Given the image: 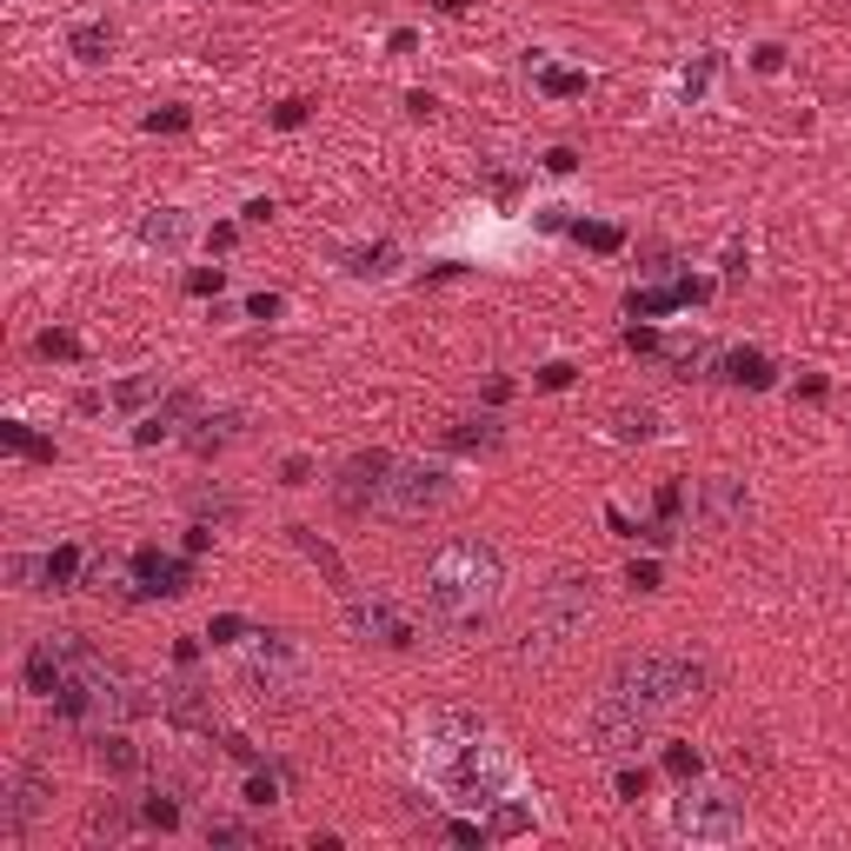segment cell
Wrapping results in <instances>:
<instances>
[{
  "label": "cell",
  "instance_id": "cell-49",
  "mask_svg": "<svg viewBox=\"0 0 851 851\" xmlns=\"http://www.w3.org/2000/svg\"><path fill=\"white\" fill-rule=\"evenodd\" d=\"M626 347H632V353H658V347H665V339H658L652 326H626Z\"/></svg>",
  "mask_w": 851,
  "mask_h": 851
},
{
  "label": "cell",
  "instance_id": "cell-41",
  "mask_svg": "<svg viewBox=\"0 0 851 851\" xmlns=\"http://www.w3.org/2000/svg\"><path fill=\"white\" fill-rule=\"evenodd\" d=\"M187 127H194L187 107H153V114H147V133H187Z\"/></svg>",
  "mask_w": 851,
  "mask_h": 851
},
{
  "label": "cell",
  "instance_id": "cell-59",
  "mask_svg": "<svg viewBox=\"0 0 851 851\" xmlns=\"http://www.w3.org/2000/svg\"><path fill=\"white\" fill-rule=\"evenodd\" d=\"M473 8V0H440V14H466Z\"/></svg>",
  "mask_w": 851,
  "mask_h": 851
},
{
  "label": "cell",
  "instance_id": "cell-40",
  "mask_svg": "<svg viewBox=\"0 0 851 851\" xmlns=\"http://www.w3.org/2000/svg\"><path fill=\"white\" fill-rule=\"evenodd\" d=\"M665 772H672L678 785H686V779H699V772H706V758H699L692 745H665Z\"/></svg>",
  "mask_w": 851,
  "mask_h": 851
},
{
  "label": "cell",
  "instance_id": "cell-5",
  "mask_svg": "<svg viewBox=\"0 0 851 851\" xmlns=\"http://www.w3.org/2000/svg\"><path fill=\"white\" fill-rule=\"evenodd\" d=\"M613 686H619L632 706H645L652 719H665V712H678V706L706 699V665L686 658V652H632V658H619Z\"/></svg>",
  "mask_w": 851,
  "mask_h": 851
},
{
  "label": "cell",
  "instance_id": "cell-19",
  "mask_svg": "<svg viewBox=\"0 0 851 851\" xmlns=\"http://www.w3.org/2000/svg\"><path fill=\"white\" fill-rule=\"evenodd\" d=\"M446 446H453V453H499V446H505V426H499V412L453 419V426H446Z\"/></svg>",
  "mask_w": 851,
  "mask_h": 851
},
{
  "label": "cell",
  "instance_id": "cell-37",
  "mask_svg": "<svg viewBox=\"0 0 851 851\" xmlns=\"http://www.w3.org/2000/svg\"><path fill=\"white\" fill-rule=\"evenodd\" d=\"M572 240H579V246H592V253H619V246H626V233H619V226H606V220H572Z\"/></svg>",
  "mask_w": 851,
  "mask_h": 851
},
{
  "label": "cell",
  "instance_id": "cell-30",
  "mask_svg": "<svg viewBox=\"0 0 851 851\" xmlns=\"http://www.w3.org/2000/svg\"><path fill=\"white\" fill-rule=\"evenodd\" d=\"M393 260H399V246H393V240H373V246L347 253V273H360V280H380V273H393Z\"/></svg>",
  "mask_w": 851,
  "mask_h": 851
},
{
  "label": "cell",
  "instance_id": "cell-32",
  "mask_svg": "<svg viewBox=\"0 0 851 851\" xmlns=\"http://www.w3.org/2000/svg\"><path fill=\"white\" fill-rule=\"evenodd\" d=\"M207 844H240V851H253V844H267V831L246 825V818H207Z\"/></svg>",
  "mask_w": 851,
  "mask_h": 851
},
{
  "label": "cell",
  "instance_id": "cell-46",
  "mask_svg": "<svg viewBox=\"0 0 851 851\" xmlns=\"http://www.w3.org/2000/svg\"><path fill=\"white\" fill-rule=\"evenodd\" d=\"M306 114H313V101H280V107H273V127L293 133V127H306Z\"/></svg>",
  "mask_w": 851,
  "mask_h": 851
},
{
  "label": "cell",
  "instance_id": "cell-12",
  "mask_svg": "<svg viewBox=\"0 0 851 851\" xmlns=\"http://www.w3.org/2000/svg\"><path fill=\"white\" fill-rule=\"evenodd\" d=\"M47 812V779H40V765H8L0 772V838L21 844L27 825Z\"/></svg>",
  "mask_w": 851,
  "mask_h": 851
},
{
  "label": "cell",
  "instance_id": "cell-44",
  "mask_svg": "<svg viewBox=\"0 0 851 851\" xmlns=\"http://www.w3.org/2000/svg\"><path fill=\"white\" fill-rule=\"evenodd\" d=\"M207 639H213V645H240V639H246V619H240V613H220V619L207 626Z\"/></svg>",
  "mask_w": 851,
  "mask_h": 851
},
{
  "label": "cell",
  "instance_id": "cell-31",
  "mask_svg": "<svg viewBox=\"0 0 851 851\" xmlns=\"http://www.w3.org/2000/svg\"><path fill=\"white\" fill-rule=\"evenodd\" d=\"M712 73H719V54L686 60V73H678V101H686V107H699V101H706V88H712Z\"/></svg>",
  "mask_w": 851,
  "mask_h": 851
},
{
  "label": "cell",
  "instance_id": "cell-13",
  "mask_svg": "<svg viewBox=\"0 0 851 851\" xmlns=\"http://www.w3.org/2000/svg\"><path fill=\"white\" fill-rule=\"evenodd\" d=\"M386 466H393V453H353L347 466L333 473V505L347 520H360V513H373L380 505V479H386Z\"/></svg>",
  "mask_w": 851,
  "mask_h": 851
},
{
  "label": "cell",
  "instance_id": "cell-35",
  "mask_svg": "<svg viewBox=\"0 0 851 851\" xmlns=\"http://www.w3.org/2000/svg\"><path fill=\"white\" fill-rule=\"evenodd\" d=\"M539 94H546V101H579V94H585V73H572V67H539Z\"/></svg>",
  "mask_w": 851,
  "mask_h": 851
},
{
  "label": "cell",
  "instance_id": "cell-8",
  "mask_svg": "<svg viewBox=\"0 0 851 851\" xmlns=\"http://www.w3.org/2000/svg\"><path fill=\"white\" fill-rule=\"evenodd\" d=\"M652 732H658V719L645 706H632L619 686H606L585 706V751H599V758H632L639 745H652Z\"/></svg>",
  "mask_w": 851,
  "mask_h": 851
},
{
  "label": "cell",
  "instance_id": "cell-26",
  "mask_svg": "<svg viewBox=\"0 0 851 851\" xmlns=\"http://www.w3.org/2000/svg\"><path fill=\"white\" fill-rule=\"evenodd\" d=\"M80 592H114V599H133V592H120V559L114 552H88V566H80Z\"/></svg>",
  "mask_w": 851,
  "mask_h": 851
},
{
  "label": "cell",
  "instance_id": "cell-10",
  "mask_svg": "<svg viewBox=\"0 0 851 851\" xmlns=\"http://www.w3.org/2000/svg\"><path fill=\"white\" fill-rule=\"evenodd\" d=\"M745 520H751V486H745V479H732V473L699 479V492H692V526H699V533L725 539V533H738Z\"/></svg>",
  "mask_w": 851,
  "mask_h": 851
},
{
  "label": "cell",
  "instance_id": "cell-43",
  "mask_svg": "<svg viewBox=\"0 0 851 851\" xmlns=\"http://www.w3.org/2000/svg\"><path fill=\"white\" fill-rule=\"evenodd\" d=\"M220 287H226V273H220V267H194V273H187V293H194V300H213Z\"/></svg>",
  "mask_w": 851,
  "mask_h": 851
},
{
  "label": "cell",
  "instance_id": "cell-1",
  "mask_svg": "<svg viewBox=\"0 0 851 851\" xmlns=\"http://www.w3.org/2000/svg\"><path fill=\"white\" fill-rule=\"evenodd\" d=\"M412 758H419L426 785H433L446 805H466L479 818L520 785V758L505 751V738L466 706H433L426 712L419 732H412Z\"/></svg>",
  "mask_w": 851,
  "mask_h": 851
},
{
  "label": "cell",
  "instance_id": "cell-53",
  "mask_svg": "<svg viewBox=\"0 0 851 851\" xmlns=\"http://www.w3.org/2000/svg\"><path fill=\"white\" fill-rule=\"evenodd\" d=\"M479 399H486V406H505V399H513V380H505V373H492V380H486V393H479Z\"/></svg>",
  "mask_w": 851,
  "mask_h": 851
},
{
  "label": "cell",
  "instance_id": "cell-36",
  "mask_svg": "<svg viewBox=\"0 0 851 851\" xmlns=\"http://www.w3.org/2000/svg\"><path fill=\"white\" fill-rule=\"evenodd\" d=\"M147 399H160V380H153V373H140V380H120V386L107 393V406H120V412H140Z\"/></svg>",
  "mask_w": 851,
  "mask_h": 851
},
{
  "label": "cell",
  "instance_id": "cell-3",
  "mask_svg": "<svg viewBox=\"0 0 851 851\" xmlns=\"http://www.w3.org/2000/svg\"><path fill=\"white\" fill-rule=\"evenodd\" d=\"M592 613H599V585H592V572H559V579H546L539 599H533V613H526V626H520L513 658L526 665V658L566 652V645L592 626Z\"/></svg>",
  "mask_w": 851,
  "mask_h": 851
},
{
  "label": "cell",
  "instance_id": "cell-27",
  "mask_svg": "<svg viewBox=\"0 0 851 851\" xmlns=\"http://www.w3.org/2000/svg\"><path fill=\"white\" fill-rule=\"evenodd\" d=\"M140 818H147L153 831H180V785H174V779H160V785L147 792V805H140Z\"/></svg>",
  "mask_w": 851,
  "mask_h": 851
},
{
  "label": "cell",
  "instance_id": "cell-7",
  "mask_svg": "<svg viewBox=\"0 0 851 851\" xmlns=\"http://www.w3.org/2000/svg\"><path fill=\"white\" fill-rule=\"evenodd\" d=\"M446 499H453V473L440 459H393L386 479H380V505L373 513L399 520V526H419V520H433Z\"/></svg>",
  "mask_w": 851,
  "mask_h": 851
},
{
  "label": "cell",
  "instance_id": "cell-25",
  "mask_svg": "<svg viewBox=\"0 0 851 851\" xmlns=\"http://www.w3.org/2000/svg\"><path fill=\"white\" fill-rule=\"evenodd\" d=\"M67 47H73V60H88V67L114 60V21H88V27H73Z\"/></svg>",
  "mask_w": 851,
  "mask_h": 851
},
{
  "label": "cell",
  "instance_id": "cell-50",
  "mask_svg": "<svg viewBox=\"0 0 851 851\" xmlns=\"http://www.w3.org/2000/svg\"><path fill=\"white\" fill-rule=\"evenodd\" d=\"M539 386H546V393H566V386H572V366H566V360L539 366Z\"/></svg>",
  "mask_w": 851,
  "mask_h": 851
},
{
  "label": "cell",
  "instance_id": "cell-6",
  "mask_svg": "<svg viewBox=\"0 0 851 851\" xmlns=\"http://www.w3.org/2000/svg\"><path fill=\"white\" fill-rule=\"evenodd\" d=\"M672 831L692 838V844H732L745 838V792L725 785V779H686L672 798Z\"/></svg>",
  "mask_w": 851,
  "mask_h": 851
},
{
  "label": "cell",
  "instance_id": "cell-9",
  "mask_svg": "<svg viewBox=\"0 0 851 851\" xmlns=\"http://www.w3.org/2000/svg\"><path fill=\"white\" fill-rule=\"evenodd\" d=\"M153 712H160L166 725H174V732H200V738H213V732H220L213 686L187 678V665H180V678H160V686H153Z\"/></svg>",
  "mask_w": 851,
  "mask_h": 851
},
{
  "label": "cell",
  "instance_id": "cell-16",
  "mask_svg": "<svg viewBox=\"0 0 851 851\" xmlns=\"http://www.w3.org/2000/svg\"><path fill=\"white\" fill-rule=\"evenodd\" d=\"M133 240L147 253H160V260H174V253H187V240H194V213L187 207H147L140 226H133Z\"/></svg>",
  "mask_w": 851,
  "mask_h": 851
},
{
  "label": "cell",
  "instance_id": "cell-47",
  "mask_svg": "<svg viewBox=\"0 0 851 851\" xmlns=\"http://www.w3.org/2000/svg\"><path fill=\"white\" fill-rule=\"evenodd\" d=\"M626 585H632V592H658V566H652V559H632V566H626Z\"/></svg>",
  "mask_w": 851,
  "mask_h": 851
},
{
  "label": "cell",
  "instance_id": "cell-2",
  "mask_svg": "<svg viewBox=\"0 0 851 851\" xmlns=\"http://www.w3.org/2000/svg\"><path fill=\"white\" fill-rule=\"evenodd\" d=\"M505 599V559L492 539H446L426 559V626L446 639H479Z\"/></svg>",
  "mask_w": 851,
  "mask_h": 851
},
{
  "label": "cell",
  "instance_id": "cell-21",
  "mask_svg": "<svg viewBox=\"0 0 851 851\" xmlns=\"http://www.w3.org/2000/svg\"><path fill=\"white\" fill-rule=\"evenodd\" d=\"M658 353H665V366H672L678 380H706V373L719 366V353L706 347V339H665Z\"/></svg>",
  "mask_w": 851,
  "mask_h": 851
},
{
  "label": "cell",
  "instance_id": "cell-52",
  "mask_svg": "<svg viewBox=\"0 0 851 851\" xmlns=\"http://www.w3.org/2000/svg\"><path fill=\"white\" fill-rule=\"evenodd\" d=\"M246 319H280V293H253V300H246Z\"/></svg>",
  "mask_w": 851,
  "mask_h": 851
},
{
  "label": "cell",
  "instance_id": "cell-23",
  "mask_svg": "<svg viewBox=\"0 0 851 851\" xmlns=\"http://www.w3.org/2000/svg\"><path fill=\"white\" fill-rule=\"evenodd\" d=\"M719 380L765 393V386H772V360H765V353H751V347H738V353H725V360H719Z\"/></svg>",
  "mask_w": 851,
  "mask_h": 851
},
{
  "label": "cell",
  "instance_id": "cell-51",
  "mask_svg": "<svg viewBox=\"0 0 851 851\" xmlns=\"http://www.w3.org/2000/svg\"><path fill=\"white\" fill-rule=\"evenodd\" d=\"M751 67H758V73H779V67H785V47H779V40H765V47L751 54Z\"/></svg>",
  "mask_w": 851,
  "mask_h": 851
},
{
  "label": "cell",
  "instance_id": "cell-33",
  "mask_svg": "<svg viewBox=\"0 0 851 851\" xmlns=\"http://www.w3.org/2000/svg\"><path fill=\"white\" fill-rule=\"evenodd\" d=\"M613 433H619L626 446H632V440H652V433H658V412H652V406H619V412H613Z\"/></svg>",
  "mask_w": 851,
  "mask_h": 851
},
{
  "label": "cell",
  "instance_id": "cell-56",
  "mask_svg": "<svg viewBox=\"0 0 851 851\" xmlns=\"http://www.w3.org/2000/svg\"><path fill=\"white\" fill-rule=\"evenodd\" d=\"M606 526H613V533H619V539H639V526H632V520H626V513H619V505H606Z\"/></svg>",
  "mask_w": 851,
  "mask_h": 851
},
{
  "label": "cell",
  "instance_id": "cell-29",
  "mask_svg": "<svg viewBox=\"0 0 851 851\" xmlns=\"http://www.w3.org/2000/svg\"><path fill=\"white\" fill-rule=\"evenodd\" d=\"M0 440H8V446H14L21 459H40V466H54V453H60L54 440H40L34 426H21V419H0Z\"/></svg>",
  "mask_w": 851,
  "mask_h": 851
},
{
  "label": "cell",
  "instance_id": "cell-39",
  "mask_svg": "<svg viewBox=\"0 0 851 851\" xmlns=\"http://www.w3.org/2000/svg\"><path fill=\"white\" fill-rule=\"evenodd\" d=\"M187 505H194V520H233V513H240L233 492H194Z\"/></svg>",
  "mask_w": 851,
  "mask_h": 851
},
{
  "label": "cell",
  "instance_id": "cell-11",
  "mask_svg": "<svg viewBox=\"0 0 851 851\" xmlns=\"http://www.w3.org/2000/svg\"><path fill=\"white\" fill-rule=\"evenodd\" d=\"M347 632L360 645H386V652L412 645V619L386 599V592H347Z\"/></svg>",
  "mask_w": 851,
  "mask_h": 851
},
{
  "label": "cell",
  "instance_id": "cell-45",
  "mask_svg": "<svg viewBox=\"0 0 851 851\" xmlns=\"http://www.w3.org/2000/svg\"><path fill=\"white\" fill-rule=\"evenodd\" d=\"M678 513H686V486H678V479H665V486H658V520L672 526Z\"/></svg>",
  "mask_w": 851,
  "mask_h": 851
},
{
  "label": "cell",
  "instance_id": "cell-42",
  "mask_svg": "<svg viewBox=\"0 0 851 851\" xmlns=\"http://www.w3.org/2000/svg\"><path fill=\"white\" fill-rule=\"evenodd\" d=\"M613 792H619V798H645V792H652V772H645V765H619Z\"/></svg>",
  "mask_w": 851,
  "mask_h": 851
},
{
  "label": "cell",
  "instance_id": "cell-15",
  "mask_svg": "<svg viewBox=\"0 0 851 851\" xmlns=\"http://www.w3.org/2000/svg\"><path fill=\"white\" fill-rule=\"evenodd\" d=\"M88 758L101 765L107 779H140L147 765H153V758L133 745V732H127V725H101V732H88Z\"/></svg>",
  "mask_w": 851,
  "mask_h": 851
},
{
  "label": "cell",
  "instance_id": "cell-24",
  "mask_svg": "<svg viewBox=\"0 0 851 851\" xmlns=\"http://www.w3.org/2000/svg\"><path fill=\"white\" fill-rule=\"evenodd\" d=\"M526 831H533V805L513 798V792H505V798L486 812V838H492V844H499V838H526Z\"/></svg>",
  "mask_w": 851,
  "mask_h": 851
},
{
  "label": "cell",
  "instance_id": "cell-4",
  "mask_svg": "<svg viewBox=\"0 0 851 851\" xmlns=\"http://www.w3.org/2000/svg\"><path fill=\"white\" fill-rule=\"evenodd\" d=\"M240 686L260 699V706H300L319 672H313V652L293 639V632H246V652H240Z\"/></svg>",
  "mask_w": 851,
  "mask_h": 851
},
{
  "label": "cell",
  "instance_id": "cell-55",
  "mask_svg": "<svg viewBox=\"0 0 851 851\" xmlns=\"http://www.w3.org/2000/svg\"><path fill=\"white\" fill-rule=\"evenodd\" d=\"M572 166H579L572 147H552V153H546V174H572Z\"/></svg>",
  "mask_w": 851,
  "mask_h": 851
},
{
  "label": "cell",
  "instance_id": "cell-34",
  "mask_svg": "<svg viewBox=\"0 0 851 851\" xmlns=\"http://www.w3.org/2000/svg\"><path fill=\"white\" fill-rule=\"evenodd\" d=\"M280 779H287V772H267V765H253V772H246V792H240V798H246L253 812H267V805H280Z\"/></svg>",
  "mask_w": 851,
  "mask_h": 851
},
{
  "label": "cell",
  "instance_id": "cell-28",
  "mask_svg": "<svg viewBox=\"0 0 851 851\" xmlns=\"http://www.w3.org/2000/svg\"><path fill=\"white\" fill-rule=\"evenodd\" d=\"M287 533H293V546H300V552H306V559H313V566L333 579V585H339V592H353V585H347V566H339V552H333L319 533H306V526H287Z\"/></svg>",
  "mask_w": 851,
  "mask_h": 851
},
{
  "label": "cell",
  "instance_id": "cell-22",
  "mask_svg": "<svg viewBox=\"0 0 851 851\" xmlns=\"http://www.w3.org/2000/svg\"><path fill=\"white\" fill-rule=\"evenodd\" d=\"M133 825H147V818H140L133 805H120V798H101V805L88 812V838H94V844H101V838H107V844H120Z\"/></svg>",
  "mask_w": 851,
  "mask_h": 851
},
{
  "label": "cell",
  "instance_id": "cell-14",
  "mask_svg": "<svg viewBox=\"0 0 851 851\" xmlns=\"http://www.w3.org/2000/svg\"><path fill=\"white\" fill-rule=\"evenodd\" d=\"M127 572H133V592H140V599H180V592H194V566H187V559H166L160 546H140V552L127 559Z\"/></svg>",
  "mask_w": 851,
  "mask_h": 851
},
{
  "label": "cell",
  "instance_id": "cell-54",
  "mask_svg": "<svg viewBox=\"0 0 851 851\" xmlns=\"http://www.w3.org/2000/svg\"><path fill=\"white\" fill-rule=\"evenodd\" d=\"M406 114H412V120H433L440 101H433V94H406Z\"/></svg>",
  "mask_w": 851,
  "mask_h": 851
},
{
  "label": "cell",
  "instance_id": "cell-58",
  "mask_svg": "<svg viewBox=\"0 0 851 851\" xmlns=\"http://www.w3.org/2000/svg\"><path fill=\"white\" fill-rule=\"evenodd\" d=\"M233 240H240V226H213V233H207V246H213V253H226Z\"/></svg>",
  "mask_w": 851,
  "mask_h": 851
},
{
  "label": "cell",
  "instance_id": "cell-18",
  "mask_svg": "<svg viewBox=\"0 0 851 851\" xmlns=\"http://www.w3.org/2000/svg\"><path fill=\"white\" fill-rule=\"evenodd\" d=\"M194 412H200V393H194V386H174V393H166V399L133 426V446H160V440H174Z\"/></svg>",
  "mask_w": 851,
  "mask_h": 851
},
{
  "label": "cell",
  "instance_id": "cell-48",
  "mask_svg": "<svg viewBox=\"0 0 851 851\" xmlns=\"http://www.w3.org/2000/svg\"><path fill=\"white\" fill-rule=\"evenodd\" d=\"M280 486H313V459H306V453H293V459L280 466Z\"/></svg>",
  "mask_w": 851,
  "mask_h": 851
},
{
  "label": "cell",
  "instance_id": "cell-38",
  "mask_svg": "<svg viewBox=\"0 0 851 851\" xmlns=\"http://www.w3.org/2000/svg\"><path fill=\"white\" fill-rule=\"evenodd\" d=\"M34 353H40V360H80V339L60 333V326H47V333L34 339Z\"/></svg>",
  "mask_w": 851,
  "mask_h": 851
},
{
  "label": "cell",
  "instance_id": "cell-20",
  "mask_svg": "<svg viewBox=\"0 0 851 851\" xmlns=\"http://www.w3.org/2000/svg\"><path fill=\"white\" fill-rule=\"evenodd\" d=\"M80 566H88V552H80V546L40 552V592H80Z\"/></svg>",
  "mask_w": 851,
  "mask_h": 851
},
{
  "label": "cell",
  "instance_id": "cell-57",
  "mask_svg": "<svg viewBox=\"0 0 851 851\" xmlns=\"http://www.w3.org/2000/svg\"><path fill=\"white\" fill-rule=\"evenodd\" d=\"M798 393H805V399H825V393H831V380H825V373H805V380H798Z\"/></svg>",
  "mask_w": 851,
  "mask_h": 851
},
{
  "label": "cell",
  "instance_id": "cell-17",
  "mask_svg": "<svg viewBox=\"0 0 851 851\" xmlns=\"http://www.w3.org/2000/svg\"><path fill=\"white\" fill-rule=\"evenodd\" d=\"M240 426H246V419H240L233 406H220V412H207V406H200V412L180 426V446H187L194 459H220V453L240 440Z\"/></svg>",
  "mask_w": 851,
  "mask_h": 851
}]
</instances>
